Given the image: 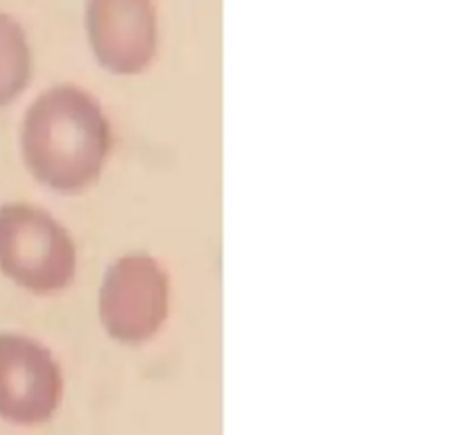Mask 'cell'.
<instances>
[{"instance_id":"obj_1","label":"cell","mask_w":464,"mask_h":435,"mask_svg":"<svg viewBox=\"0 0 464 435\" xmlns=\"http://www.w3.org/2000/svg\"><path fill=\"white\" fill-rule=\"evenodd\" d=\"M111 150L102 107L80 86H54L36 98L23 122V157L41 184L77 193L93 184Z\"/></svg>"},{"instance_id":"obj_2","label":"cell","mask_w":464,"mask_h":435,"mask_svg":"<svg viewBox=\"0 0 464 435\" xmlns=\"http://www.w3.org/2000/svg\"><path fill=\"white\" fill-rule=\"evenodd\" d=\"M0 270L32 293H59L75 276V245L41 208L5 204L0 207Z\"/></svg>"},{"instance_id":"obj_3","label":"cell","mask_w":464,"mask_h":435,"mask_svg":"<svg viewBox=\"0 0 464 435\" xmlns=\"http://www.w3.org/2000/svg\"><path fill=\"white\" fill-rule=\"evenodd\" d=\"M168 315V276L148 254H127L109 267L100 290V320L125 344L152 338Z\"/></svg>"},{"instance_id":"obj_4","label":"cell","mask_w":464,"mask_h":435,"mask_svg":"<svg viewBox=\"0 0 464 435\" xmlns=\"http://www.w3.org/2000/svg\"><path fill=\"white\" fill-rule=\"evenodd\" d=\"M62 376L53 353L25 335L0 334V417L21 424L54 411Z\"/></svg>"},{"instance_id":"obj_5","label":"cell","mask_w":464,"mask_h":435,"mask_svg":"<svg viewBox=\"0 0 464 435\" xmlns=\"http://www.w3.org/2000/svg\"><path fill=\"white\" fill-rule=\"evenodd\" d=\"M86 27L100 63L118 75L140 72L157 53L152 0H89Z\"/></svg>"},{"instance_id":"obj_6","label":"cell","mask_w":464,"mask_h":435,"mask_svg":"<svg viewBox=\"0 0 464 435\" xmlns=\"http://www.w3.org/2000/svg\"><path fill=\"white\" fill-rule=\"evenodd\" d=\"M32 72L30 45L21 25L0 14V107L18 98Z\"/></svg>"}]
</instances>
